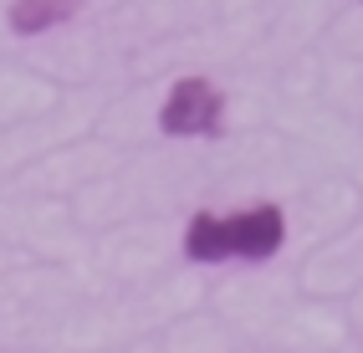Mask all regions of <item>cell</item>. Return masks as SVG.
Returning <instances> with one entry per match:
<instances>
[{
  "instance_id": "cell-2",
  "label": "cell",
  "mask_w": 363,
  "mask_h": 353,
  "mask_svg": "<svg viewBox=\"0 0 363 353\" xmlns=\"http://www.w3.org/2000/svg\"><path fill=\"white\" fill-rule=\"evenodd\" d=\"M225 123V98L205 77H184L169 87V98L159 108V128L169 138H210Z\"/></svg>"
},
{
  "instance_id": "cell-3",
  "label": "cell",
  "mask_w": 363,
  "mask_h": 353,
  "mask_svg": "<svg viewBox=\"0 0 363 353\" xmlns=\"http://www.w3.org/2000/svg\"><path fill=\"white\" fill-rule=\"evenodd\" d=\"M77 16V0H16L11 6V31L16 36H41L52 26H67Z\"/></svg>"
},
{
  "instance_id": "cell-1",
  "label": "cell",
  "mask_w": 363,
  "mask_h": 353,
  "mask_svg": "<svg viewBox=\"0 0 363 353\" xmlns=\"http://www.w3.org/2000/svg\"><path fill=\"white\" fill-rule=\"evenodd\" d=\"M286 241V215L277 205H256L240 215H195L184 225L189 262H266Z\"/></svg>"
}]
</instances>
